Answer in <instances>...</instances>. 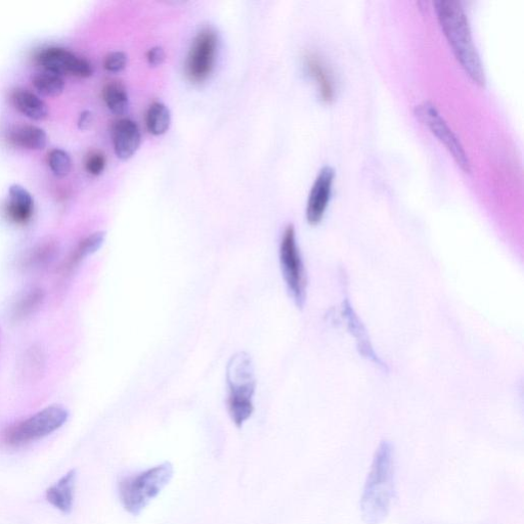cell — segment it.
Listing matches in <instances>:
<instances>
[{
    "mask_svg": "<svg viewBox=\"0 0 524 524\" xmlns=\"http://www.w3.org/2000/svg\"><path fill=\"white\" fill-rule=\"evenodd\" d=\"M105 239V232H97L83 239L67 260V264L64 267L65 270H73L83 259L99 251V249L103 246Z\"/></svg>",
    "mask_w": 524,
    "mask_h": 524,
    "instance_id": "ac0fdd59",
    "label": "cell"
},
{
    "mask_svg": "<svg viewBox=\"0 0 524 524\" xmlns=\"http://www.w3.org/2000/svg\"><path fill=\"white\" fill-rule=\"evenodd\" d=\"M8 138L15 146L28 150H43L48 144L45 129L35 125H14L9 130Z\"/></svg>",
    "mask_w": 524,
    "mask_h": 524,
    "instance_id": "4fadbf2b",
    "label": "cell"
},
{
    "mask_svg": "<svg viewBox=\"0 0 524 524\" xmlns=\"http://www.w3.org/2000/svg\"><path fill=\"white\" fill-rule=\"evenodd\" d=\"M93 113L91 111H84L81 113L79 120H78V126L81 130H85L89 128L93 123Z\"/></svg>",
    "mask_w": 524,
    "mask_h": 524,
    "instance_id": "83f0119b",
    "label": "cell"
},
{
    "mask_svg": "<svg viewBox=\"0 0 524 524\" xmlns=\"http://www.w3.org/2000/svg\"><path fill=\"white\" fill-rule=\"evenodd\" d=\"M280 265L288 291L297 307L302 308L307 295V278L292 225L288 226L280 245Z\"/></svg>",
    "mask_w": 524,
    "mask_h": 524,
    "instance_id": "8992f818",
    "label": "cell"
},
{
    "mask_svg": "<svg viewBox=\"0 0 524 524\" xmlns=\"http://www.w3.org/2000/svg\"><path fill=\"white\" fill-rule=\"evenodd\" d=\"M127 65V56L122 52L109 54L104 61V67L107 71L117 73L125 69Z\"/></svg>",
    "mask_w": 524,
    "mask_h": 524,
    "instance_id": "484cf974",
    "label": "cell"
},
{
    "mask_svg": "<svg viewBox=\"0 0 524 524\" xmlns=\"http://www.w3.org/2000/svg\"><path fill=\"white\" fill-rule=\"evenodd\" d=\"M142 143L138 124L130 119H121L113 127V144L117 157L128 160L139 150Z\"/></svg>",
    "mask_w": 524,
    "mask_h": 524,
    "instance_id": "8fae6325",
    "label": "cell"
},
{
    "mask_svg": "<svg viewBox=\"0 0 524 524\" xmlns=\"http://www.w3.org/2000/svg\"><path fill=\"white\" fill-rule=\"evenodd\" d=\"M415 114L450 151L458 165L465 171H471V162L459 138L455 135L440 111L428 101L415 107Z\"/></svg>",
    "mask_w": 524,
    "mask_h": 524,
    "instance_id": "52a82bcc",
    "label": "cell"
},
{
    "mask_svg": "<svg viewBox=\"0 0 524 524\" xmlns=\"http://www.w3.org/2000/svg\"><path fill=\"white\" fill-rule=\"evenodd\" d=\"M33 85L43 96L58 97L64 92L65 80L63 75L43 70L34 77Z\"/></svg>",
    "mask_w": 524,
    "mask_h": 524,
    "instance_id": "ffe728a7",
    "label": "cell"
},
{
    "mask_svg": "<svg viewBox=\"0 0 524 524\" xmlns=\"http://www.w3.org/2000/svg\"><path fill=\"white\" fill-rule=\"evenodd\" d=\"M16 108L26 117L40 121L49 115V107L45 101L27 91H17L13 96Z\"/></svg>",
    "mask_w": 524,
    "mask_h": 524,
    "instance_id": "e0dca14e",
    "label": "cell"
},
{
    "mask_svg": "<svg viewBox=\"0 0 524 524\" xmlns=\"http://www.w3.org/2000/svg\"><path fill=\"white\" fill-rule=\"evenodd\" d=\"M311 75L317 81L319 93L323 101L331 102L335 98V82L332 73L316 55H308L305 59Z\"/></svg>",
    "mask_w": 524,
    "mask_h": 524,
    "instance_id": "9a60e30c",
    "label": "cell"
},
{
    "mask_svg": "<svg viewBox=\"0 0 524 524\" xmlns=\"http://www.w3.org/2000/svg\"><path fill=\"white\" fill-rule=\"evenodd\" d=\"M217 37L213 30L204 29L195 38L190 50L186 74L193 83H202L211 75L216 57Z\"/></svg>",
    "mask_w": 524,
    "mask_h": 524,
    "instance_id": "ba28073f",
    "label": "cell"
},
{
    "mask_svg": "<svg viewBox=\"0 0 524 524\" xmlns=\"http://www.w3.org/2000/svg\"><path fill=\"white\" fill-rule=\"evenodd\" d=\"M148 130L154 136H162L170 127L171 115L169 109L162 103H153L146 116Z\"/></svg>",
    "mask_w": 524,
    "mask_h": 524,
    "instance_id": "7402d4cb",
    "label": "cell"
},
{
    "mask_svg": "<svg viewBox=\"0 0 524 524\" xmlns=\"http://www.w3.org/2000/svg\"><path fill=\"white\" fill-rule=\"evenodd\" d=\"M43 299H45V291L40 288H33L24 293L15 303L12 311V317L16 321H21L31 316L39 309Z\"/></svg>",
    "mask_w": 524,
    "mask_h": 524,
    "instance_id": "d6986e66",
    "label": "cell"
},
{
    "mask_svg": "<svg viewBox=\"0 0 524 524\" xmlns=\"http://www.w3.org/2000/svg\"><path fill=\"white\" fill-rule=\"evenodd\" d=\"M58 247L54 242H46L36 246L24 259V267L30 270H40L55 258Z\"/></svg>",
    "mask_w": 524,
    "mask_h": 524,
    "instance_id": "603a6c76",
    "label": "cell"
},
{
    "mask_svg": "<svg viewBox=\"0 0 524 524\" xmlns=\"http://www.w3.org/2000/svg\"><path fill=\"white\" fill-rule=\"evenodd\" d=\"M147 59L152 67H158L165 61V53L162 48L156 47L149 51Z\"/></svg>",
    "mask_w": 524,
    "mask_h": 524,
    "instance_id": "4316f807",
    "label": "cell"
},
{
    "mask_svg": "<svg viewBox=\"0 0 524 524\" xmlns=\"http://www.w3.org/2000/svg\"><path fill=\"white\" fill-rule=\"evenodd\" d=\"M334 178L335 170L330 165H325L319 171L307 206V220L311 225H318L323 220L330 201Z\"/></svg>",
    "mask_w": 524,
    "mask_h": 524,
    "instance_id": "30bf717a",
    "label": "cell"
},
{
    "mask_svg": "<svg viewBox=\"0 0 524 524\" xmlns=\"http://www.w3.org/2000/svg\"><path fill=\"white\" fill-rule=\"evenodd\" d=\"M434 6L445 35L465 72L475 83L485 85L484 64L474 45L463 6L457 0H438Z\"/></svg>",
    "mask_w": 524,
    "mask_h": 524,
    "instance_id": "7a4b0ae2",
    "label": "cell"
},
{
    "mask_svg": "<svg viewBox=\"0 0 524 524\" xmlns=\"http://www.w3.org/2000/svg\"><path fill=\"white\" fill-rule=\"evenodd\" d=\"M34 211V200L31 194L20 185H12L9 190L7 212L11 220L19 225L30 221Z\"/></svg>",
    "mask_w": 524,
    "mask_h": 524,
    "instance_id": "5bb4252c",
    "label": "cell"
},
{
    "mask_svg": "<svg viewBox=\"0 0 524 524\" xmlns=\"http://www.w3.org/2000/svg\"><path fill=\"white\" fill-rule=\"evenodd\" d=\"M106 167V158L101 152H93L87 156L85 168L93 176H100Z\"/></svg>",
    "mask_w": 524,
    "mask_h": 524,
    "instance_id": "d4e9b609",
    "label": "cell"
},
{
    "mask_svg": "<svg viewBox=\"0 0 524 524\" xmlns=\"http://www.w3.org/2000/svg\"><path fill=\"white\" fill-rule=\"evenodd\" d=\"M104 101L114 114L122 115L129 107V99L124 85L119 82H110L103 90Z\"/></svg>",
    "mask_w": 524,
    "mask_h": 524,
    "instance_id": "44dd1931",
    "label": "cell"
},
{
    "mask_svg": "<svg viewBox=\"0 0 524 524\" xmlns=\"http://www.w3.org/2000/svg\"><path fill=\"white\" fill-rule=\"evenodd\" d=\"M395 493V452L390 443L383 442L373 458L361 499L362 515L368 524H378L388 515Z\"/></svg>",
    "mask_w": 524,
    "mask_h": 524,
    "instance_id": "6da1fadb",
    "label": "cell"
},
{
    "mask_svg": "<svg viewBox=\"0 0 524 524\" xmlns=\"http://www.w3.org/2000/svg\"><path fill=\"white\" fill-rule=\"evenodd\" d=\"M230 388L228 409L233 423L242 427L254 412L253 397L256 387L252 360L246 353H238L227 368Z\"/></svg>",
    "mask_w": 524,
    "mask_h": 524,
    "instance_id": "277c9868",
    "label": "cell"
},
{
    "mask_svg": "<svg viewBox=\"0 0 524 524\" xmlns=\"http://www.w3.org/2000/svg\"><path fill=\"white\" fill-rule=\"evenodd\" d=\"M38 63L45 71L60 75L71 74L73 76L87 78L93 75L92 64L66 49L50 48L38 55Z\"/></svg>",
    "mask_w": 524,
    "mask_h": 524,
    "instance_id": "9c48e42d",
    "label": "cell"
},
{
    "mask_svg": "<svg viewBox=\"0 0 524 524\" xmlns=\"http://www.w3.org/2000/svg\"><path fill=\"white\" fill-rule=\"evenodd\" d=\"M49 165L56 177L65 178L71 171L72 160L66 151L55 149L49 155Z\"/></svg>",
    "mask_w": 524,
    "mask_h": 524,
    "instance_id": "cb8c5ba5",
    "label": "cell"
},
{
    "mask_svg": "<svg viewBox=\"0 0 524 524\" xmlns=\"http://www.w3.org/2000/svg\"><path fill=\"white\" fill-rule=\"evenodd\" d=\"M173 465L164 462L135 475L124 477L118 484V496L125 511L138 516L169 485Z\"/></svg>",
    "mask_w": 524,
    "mask_h": 524,
    "instance_id": "3957f363",
    "label": "cell"
},
{
    "mask_svg": "<svg viewBox=\"0 0 524 524\" xmlns=\"http://www.w3.org/2000/svg\"><path fill=\"white\" fill-rule=\"evenodd\" d=\"M76 479L77 470L72 469L46 492L48 502L64 514L73 509Z\"/></svg>",
    "mask_w": 524,
    "mask_h": 524,
    "instance_id": "7c38bea8",
    "label": "cell"
},
{
    "mask_svg": "<svg viewBox=\"0 0 524 524\" xmlns=\"http://www.w3.org/2000/svg\"><path fill=\"white\" fill-rule=\"evenodd\" d=\"M68 418L69 412L64 407H48L8 428L4 433V442L9 447H24L47 438L60 429Z\"/></svg>",
    "mask_w": 524,
    "mask_h": 524,
    "instance_id": "5b68a950",
    "label": "cell"
},
{
    "mask_svg": "<svg viewBox=\"0 0 524 524\" xmlns=\"http://www.w3.org/2000/svg\"><path fill=\"white\" fill-rule=\"evenodd\" d=\"M344 315L347 320V325L349 327V330L352 331V333L355 335L358 341V347L360 349V352L363 356L370 359L372 362L377 364L378 366L384 367V364L378 359V357L375 355L372 346L370 345V341L368 339L367 333L360 322L359 318L355 314L354 310L351 307V304H349L348 301L344 303Z\"/></svg>",
    "mask_w": 524,
    "mask_h": 524,
    "instance_id": "2e32d148",
    "label": "cell"
}]
</instances>
